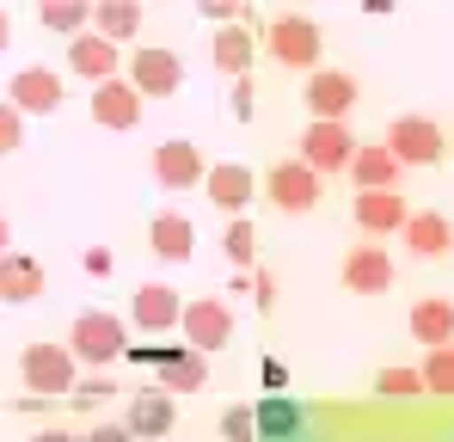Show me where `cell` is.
Wrapping results in <instances>:
<instances>
[{
    "label": "cell",
    "instance_id": "obj_1",
    "mask_svg": "<svg viewBox=\"0 0 454 442\" xmlns=\"http://www.w3.org/2000/svg\"><path fill=\"white\" fill-rule=\"evenodd\" d=\"M19 375H25L31 399L43 406V399H62V393H74L80 363H74V351H68V344H25V357H19Z\"/></svg>",
    "mask_w": 454,
    "mask_h": 442
},
{
    "label": "cell",
    "instance_id": "obj_2",
    "mask_svg": "<svg viewBox=\"0 0 454 442\" xmlns=\"http://www.w3.org/2000/svg\"><path fill=\"white\" fill-rule=\"evenodd\" d=\"M68 351H74V363H86V368H111L129 351V332H123L117 313H80L74 332H68Z\"/></svg>",
    "mask_w": 454,
    "mask_h": 442
},
{
    "label": "cell",
    "instance_id": "obj_3",
    "mask_svg": "<svg viewBox=\"0 0 454 442\" xmlns=\"http://www.w3.org/2000/svg\"><path fill=\"white\" fill-rule=\"evenodd\" d=\"M264 43H270V56L283 62V68H307L325 56V31L307 19V12H283V19H270V31H264Z\"/></svg>",
    "mask_w": 454,
    "mask_h": 442
},
{
    "label": "cell",
    "instance_id": "obj_4",
    "mask_svg": "<svg viewBox=\"0 0 454 442\" xmlns=\"http://www.w3.org/2000/svg\"><path fill=\"white\" fill-rule=\"evenodd\" d=\"M301 105L313 111V123H344L356 111V74L344 68H313L301 86Z\"/></svg>",
    "mask_w": 454,
    "mask_h": 442
},
{
    "label": "cell",
    "instance_id": "obj_5",
    "mask_svg": "<svg viewBox=\"0 0 454 442\" xmlns=\"http://www.w3.org/2000/svg\"><path fill=\"white\" fill-rule=\"evenodd\" d=\"M178 332L191 338V351H227V338H233V313H227L222 295H197V301H184V313H178Z\"/></svg>",
    "mask_w": 454,
    "mask_h": 442
},
{
    "label": "cell",
    "instance_id": "obj_6",
    "mask_svg": "<svg viewBox=\"0 0 454 442\" xmlns=\"http://www.w3.org/2000/svg\"><path fill=\"white\" fill-rule=\"evenodd\" d=\"M387 154L399 160V166H436L442 160V130L430 123V117H393V130H387Z\"/></svg>",
    "mask_w": 454,
    "mask_h": 442
},
{
    "label": "cell",
    "instance_id": "obj_7",
    "mask_svg": "<svg viewBox=\"0 0 454 442\" xmlns=\"http://www.w3.org/2000/svg\"><path fill=\"white\" fill-rule=\"evenodd\" d=\"M264 191H270V203H277L283 216H307V209L319 203V172L301 166V160H277V166L264 172Z\"/></svg>",
    "mask_w": 454,
    "mask_h": 442
},
{
    "label": "cell",
    "instance_id": "obj_8",
    "mask_svg": "<svg viewBox=\"0 0 454 442\" xmlns=\"http://www.w3.org/2000/svg\"><path fill=\"white\" fill-rule=\"evenodd\" d=\"M350 154H356V136L344 123H307L301 130V166H313L319 178L325 172H350Z\"/></svg>",
    "mask_w": 454,
    "mask_h": 442
},
{
    "label": "cell",
    "instance_id": "obj_9",
    "mask_svg": "<svg viewBox=\"0 0 454 442\" xmlns=\"http://www.w3.org/2000/svg\"><path fill=\"white\" fill-rule=\"evenodd\" d=\"M338 283H344L350 295H387V289H393V252H380V240L350 246V252H344Z\"/></svg>",
    "mask_w": 454,
    "mask_h": 442
},
{
    "label": "cell",
    "instance_id": "obj_10",
    "mask_svg": "<svg viewBox=\"0 0 454 442\" xmlns=\"http://www.w3.org/2000/svg\"><path fill=\"white\" fill-rule=\"evenodd\" d=\"M129 86H136L142 99H172V92L184 86V62H178L172 50H136V56H129Z\"/></svg>",
    "mask_w": 454,
    "mask_h": 442
},
{
    "label": "cell",
    "instance_id": "obj_11",
    "mask_svg": "<svg viewBox=\"0 0 454 442\" xmlns=\"http://www.w3.org/2000/svg\"><path fill=\"white\" fill-rule=\"evenodd\" d=\"M123 424H129V437H136V442H142V437H166V430L178 424V399H172L160 381H148V387L129 393V418H123Z\"/></svg>",
    "mask_w": 454,
    "mask_h": 442
},
{
    "label": "cell",
    "instance_id": "obj_12",
    "mask_svg": "<svg viewBox=\"0 0 454 442\" xmlns=\"http://www.w3.org/2000/svg\"><path fill=\"white\" fill-rule=\"evenodd\" d=\"M350 221L380 240V233H399L405 221H411V203L399 197V191H356V203H350Z\"/></svg>",
    "mask_w": 454,
    "mask_h": 442
},
{
    "label": "cell",
    "instance_id": "obj_13",
    "mask_svg": "<svg viewBox=\"0 0 454 442\" xmlns=\"http://www.w3.org/2000/svg\"><path fill=\"white\" fill-rule=\"evenodd\" d=\"M92 123L98 130H136L142 123V92L117 74V80H105V86H92Z\"/></svg>",
    "mask_w": 454,
    "mask_h": 442
},
{
    "label": "cell",
    "instance_id": "obj_14",
    "mask_svg": "<svg viewBox=\"0 0 454 442\" xmlns=\"http://www.w3.org/2000/svg\"><path fill=\"white\" fill-rule=\"evenodd\" d=\"M153 178H160V191H191L209 178V166L191 142H160L153 147Z\"/></svg>",
    "mask_w": 454,
    "mask_h": 442
},
{
    "label": "cell",
    "instance_id": "obj_15",
    "mask_svg": "<svg viewBox=\"0 0 454 442\" xmlns=\"http://www.w3.org/2000/svg\"><path fill=\"white\" fill-rule=\"evenodd\" d=\"M6 105H12V111H31V117H50V111L62 105V80H56V68H19L12 86H6Z\"/></svg>",
    "mask_w": 454,
    "mask_h": 442
},
{
    "label": "cell",
    "instance_id": "obj_16",
    "mask_svg": "<svg viewBox=\"0 0 454 442\" xmlns=\"http://www.w3.org/2000/svg\"><path fill=\"white\" fill-rule=\"evenodd\" d=\"M153 368H160V387L178 399V393H197L209 381V357L203 351H142Z\"/></svg>",
    "mask_w": 454,
    "mask_h": 442
},
{
    "label": "cell",
    "instance_id": "obj_17",
    "mask_svg": "<svg viewBox=\"0 0 454 442\" xmlns=\"http://www.w3.org/2000/svg\"><path fill=\"white\" fill-rule=\"evenodd\" d=\"M203 191H209V203H215L222 216H246V203H252V191H258V178H252V166H239V160H227V166H209V178H203Z\"/></svg>",
    "mask_w": 454,
    "mask_h": 442
},
{
    "label": "cell",
    "instance_id": "obj_18",
    "mask_svg": "<svg viewBox=\"0 0 454 442\" xmlns=\"http://www.w3.org/2000/svg\"><path fill=\"white\" fill-rule=\"evenodd\" d=\"M405 326H411V338H418L424 351L454 344V301H449V295H424V301H411Z\"/></svg>",
    "mask_w": 454,
    "mask_h": 442
},
{
    "label": "cell",
    "instance_id": "obj_19",
    "mask_svg": "<svg viewBox=\"0 0 454 442\" xmlns=\"http://www.w3.org/2000/svg\"><path fill=\"white\" fill-rule=\"evenodd\" d=\"M68 68H74L80 80H92V86L117 80V43H105L98 31H80L74 43H68Z\"/></svg>",
    "mask_w": 454,
    "mask_h": 442
},
{
    "label": "cell",
    "instance_id": "obj_20",
    "mask_svg": "<svg viewBox=\"0 0 454 442\" xmlns=\"http://www.w3.org/2000/svg\"><path fill=\"white\" fill-rule=\"evenodd\" d=\"M148 246H153V258H166V264H184V258L197 252V227L178 216V209H166V216H153V221H148Z\"/></svg>",
    "mask_w": 454,
    "mask_h": 442
},
{
    "label": "cell",
    "instance_id": "obj_21",
    "mask_svg": "<svg viewBox=\"0 0 454 442\" xmlns=\"http://www.w3.org/2000/svg\"><path fill=\"white\" fill-rule=\"evenodd\" d=\"M252 424H258V442H283V437H301L307 412H301V399L270 393V399H258V406H252Z\"/></svg>",
    "mask_w": 454,
    "mask_h": 442
},
{
    "label": "cell",
    "instance_id": "obj_22",
    "mask_svg": "<svg viewBox=\"0 0 454 442\" xmlns=\"http://www.w3.org/2000/svg\"><path fill=\"white\" fill-rule=\"evenodd\" d=\"M43 295V264L31 252H6L0 258V301L19 307V301H37Z\"/></svg>",
    "mask_w": 454,
    "mask_h": 442
},
{
    "label": "cell",
    "instance_id": "obj_23",
    "mask_svg": "<svg viewBox=\"0 0 454 442\" xmlns=\"http://www.w3.org/2000/svg\"><path fill=\"white\" fill-rule=\"evenodd\" d=\"M178 289H166V283H142L136 301H129V320L142 326V332H166V326H178Z\"/></svg>",
    "mask_w": 454,
    "mask_h": 442
},
{
    "label": "cell",
    "instance_id": "obj_24",
    "mask_svg": "<svg viewBox=\"0 0 454 442\" xmlns=\"http://www.w3.org/2000/svg\"><path fill=\"white\" fill-rule=\"evenodd\" d=\"M399 172H405V166H399L387 147H375V142L350 154V178H356V191H393V185H399Z\"/></svg>",
    "mask_w": 454,
    "mask_h": 442
},
{
    "label": "cell",
    "instance_id": "obj_25",
    "mask_svg": "<svg viewBox=\"0 0 454 442\" xmlns=\"http://www.w3.org/2000/svg\"><path fill=\"white\" fill-rule=\"evenodd\" d=\"M92 31L105 43H129L142 31V6L136 0H92Z\"/></svg>",
    "mask_w": 454,
    "mask_h": 442
},
{
    "label": "cell",
    "instance_id": "obj_26",
    "mask_svg": "<svg viewBox=\"0 0 454 442\" xmlns=\"http://www.w3.org/2000/svg\"><path fill=\"white\" fill-rule=\"evenodd\" d=\"M399 233H405V246H411L418 258H442V252H454V227H449L442 216H436V209L411 216L405 227H399Z\"/></svg>",
    "mask_w": 454,
    "mask_h": 442
},
{
    "label": "cell",
    "instance_id": "obj_27",
    "mask_svg": "<svg viewBox=\"0 0 454 442\" xmlns=\"http://www.w3.org/2000/svg\"><path fill=\"white\" fill-rule=\"evenodd\" d=\"M209 56H215V68H222V74L246 80V74H252V37H246V25H222Z\"/></svg>",
    "mask_w": 454,
    "mask_h": 442
},
{
    "label": "cell",
    "instance_id": "obj_28",
    "mask_svg": "<svg viewBox=\"0 0 454 442\" xmlns=\"http://www.w3.org/2000/svg\"><path fill=\"white\" fill-rule=\"evenodd\" d=\"M37 19H43L50 31H62L68 43H74L80 31H92V6H86V0H43V6H37Z\"/></svg>",
    "mask_w": 454,
    "mask_h": 442
},
{
    "label": "cell",
    "instance_id": "obj_29",
    "mask_svg": "<svg viewBox=\"0 0 454 442\" xmlns=\"http://www.w3.org/2000/svg\"><path fill=\"white\" fill-rule=\"evenodd\" d=\"M424 393H436V399H454V344H436L430 357H424Z\"/></svg>",
    "mask_w": 454,
    "mask_h": 442
},
{
    "label": "cell",
    "instance_id": "obj_30",
    "mask_svg": "<svg viewBox=\"0 0 454 442\" xmlns=\"http://www.w3.org/2000/svg\"><path fill=\"white\" fill-rule=\"evenodd\" d=\"M222 252H227V264H252V252H258V227L246 216H233L227 221V233H222Z\"/></svg>",
    "mask_w": 454,
    "mask_h": 442
},
{
    "label": "cell",
    "instance_id": "obj_31",
    "mask_svg": "<svg viewBox=\"0 0 454 442\" xmlns=\"http://www.w3.org/2000/svg\"><path fill=\"white\" fill-rule=\"evenodd\" d=\"M375 393H393V399L424 393V375H418V368H380V375H375Z\"/></svg>",
    "mask_w": 454,
    "mask_h": 442
},
{
    "label": "cell",
    "instance_id": "obj_32",
    "mask_svg": "<svg viewBox=\"0 0 454 442\" xmlns=\"http://www.w3.org/2000/svg\"><path fill=\"white\" fill-rule=\"evenodd\" d=\"M222 442H258L252 406H227V412H222Z\"/></svg>",
    "mask_w": 454,
    "mask_h": 442
},
{
    "label": "cell",
    "instance_id": "obj_33",
    "mask_svg": "<svg viewBox=\"0 0 454 442\" xmlns=\"http://www.w3.org/2000/svg\"><path fill=\"white\" fill-rule=\"evenodd\" d=\"M25 147V111L0 105V154H19Z\"/></svg>",
    "mask_w": 454,
    "mask_h": 442
},
{
    "label": "cell",
    "instance_id": "obj_34",
    "mask_svg": "<svg viewBox=\"0 0 454 442\" xmlns=\"http://www.w3.org/2000/svg\"><path fill=\"white\" fill-rule=\"evenodd\" d=\"M74 393H80L74 406H86V412H92V406H105V399H117V387H111V381H105V375H92V381H80Z\"/></svg>",
    "mask_w": 454,
    "mask_h": 442
},
{
    "label": "cell",
    "instance_id": "obj_35",
    "mask_svg": "<svg viewBox=\"0 0 454 442\" xmlns=\"http://www.w3.org/2000/svg\"><path fill=\"white\" fill-rule=\"evenodd\" d=\"M197 12L215 25H239V0H197Z\"/></svg>",
    "mask_w": 454,
    "mask_h": 442
},
{
    "label": "cell",
    "instance_id": "obj_36",
    "mask_svg": "<svg viewBox=\"0 0 454 442\" xmlns=\"http://www.w3.org/2000/svg\"><path fill=\"white\" fill-rule=\"evenodd\" d=\"M233 117H239V123H252V74H246V80H233Z\"/></svg>",
    "mask_w": 454,
    "mask_h": 442
},
{
    "label": "cell",
    "instance_id": "obj_37",
    "mask_svg": "<svg viewBox=\"0 0 454 442\" xmlns=\"http://www.w3.org/2000/svg\"><path fill=\"white\" fill-rule=\"evenodd\" d=\"M252 295H258V307H277V277L270 271H252Z\"/></svg>",
    "mask_w": 454,
    "mask_h": 442
},
{
    "label": "cell",
    "instance_id": "obj_38",
    "mask_svg": "<svg viewBox=\"0 0 454 442\" xmlns=\"http://www.w3.org/2000/svg\"><path fill=\"white\" fill-rule=\"evenodd\" d=\"M86 442H136V437H129V424H92Z\"/></svg>",
    "mask_w": 454,
    "mask_h": 442
},
{
    "label": "cell",
    "instance_id": "obj_39",
    "mask_svg": "<svg viewBox=\"0 0 454 442\" xmlns=\"http://www.w3.org/2000/svg\"><path fill=\"white\" fill-rule=\"evenodd\" d=\"M258 375H264V387H270V393H283V387H289V368L277 363V357H270V363L258 368Z\"/></svg>",
    "mask_w": 454,
    "mask_h": 442
},
{
    "label": "cell",
    "instance_id": "obj_40",
    "mask_svg": "<svg viewBox=\"0 0 454 442\" xmlns=\"http://www.w3.org/2000/svg\"><path fill=\"white\" fill-rule=\"evenodd\" d=\"M86 271H92V277H111V252L92 246V252H86Z\"/></svg>",
    "mask_w": 454,
    "mask_h": 442
},
{
    "label": "cell",
    "instance_id": "obj_41",
    "mask_svg": "<svg viewBox=\"0 0 454 442\" xmlns=\"http://www.w3.org/2000/svg\"><path fill=\"white\" fill-rule=\"evenodd\" d=\"M31 442H74L68 430H43V437H31Z\"/></svg>",
    "mask_w": 454,
    "mask_h": 442
},
{
    "label": "cell",
    "instance_id": "obj_42",
    "mask_svg": "<svg viewBox=\"0 0 454 442\" xmlns=\"http://www.w3.org/2000/svg\"><path fill=\"white\" fill-rule=\"evenodd\" d=\"M6 37H12V25H6V12H0V50H6Z\"/></svg>",
    "mask_w": 454,
    "mask_h": 442
},
{
    "label": "cell",
    "instance_id": "obj_43",
    "mask_svg": "<svg viewBox=\"0 0 454 442\" xmlns=\"http://www.w3.org/2000/svg\"><path fill=\"white\" fill-rule=\"evenodd\" d=\"M0 258H6V216H0Z\"/></svg>",
    "mask_w": 454,
    "mask_h": 442
},
{
    "label": "cell",
    "instance_id": "obj_44",
    "mask_svg": "<svg viewBox=\"0 0 454 442\" xmlns=\"http://www.w3.org/2000/svg\"><path fill=\"white\" fill-rule=\"evenodd\" d=\"M283 442H313V437H283Z\"/></svg>",
    "mask_w": 454,
    "mask_h": 442
}]
</instances>
